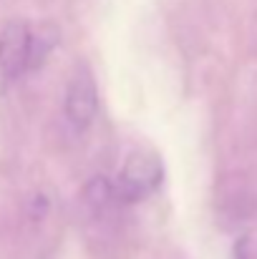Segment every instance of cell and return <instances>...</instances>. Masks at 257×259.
Instances as JSON below:
<instances>
[{
    "label": "cell",
    "mask_w": 257,
    "mask_h": 259,
    "mask_svg": "<svg viewBox=\"0 0 257 259\" xmlns=\"http://www.w3.org/2000/svg\"><path fill=\"white\" fill-rule=\"evenodd\" d=\"M162 179H164V166H162V159L157 151H152V149L131 151L119 171V179L114 181L116 199L124 204L141 201L159 189Z\"/></svg>",
    "instance_id": "1"
},
{
    "label": "cell",
    "mask_w": 257,
    "mask_h": 259,
    "mask_svg": "<svg viewBox=\"0 0 257 259\" xmlns=\"http://www.w3.org/2000/svg\"><path fill=\"white\" fill-rule=\"evenodd\" d=\"M35 38L25 20H8L0 28V73L5 78H18L28 66H33Z\"/></svg>",
    "instance_id": "2"
},
{
    "label": "cell",
    "mask_w": 257,
    "mask_h": 259,
    "mask_svg": "<svg viewBox=\"0 0 257 259\" xmlns=\"http://www.w3.org/2000/svg\"><path fill=\"white\" fill-rule=\"evenodd\" d=\"M98 108V93H96V81L91 76V71L81 66L76 68V73L71 76L68 88H66V101H63V111L66 118L76 126V128H86Z\"/></svg>",
    "instance_id": "3"
},
{
    "label": "cell",
    "mask_w": 257,
    "mask_h": 259,
    "mask_svg": "<svg viewBox=\"0 0 257 259\" xmlns=\"http://www.w3.org/2000/svg\"><path fill=\"white\" fill-rule=\"evenodd\" d=\"M84 196H86V201H88V206H93V209H106L111 201H119L116 199V186L106 176H93L86 184Z\"/></svg>",
    "instance_id": "4"
}]
</instances>
